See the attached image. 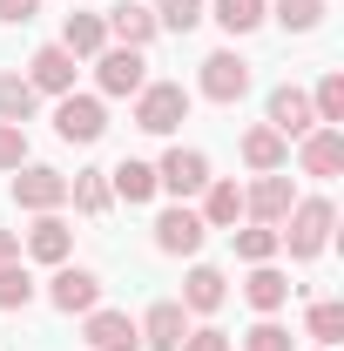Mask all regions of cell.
<instances>
[{
	"instance_id": "6da1fadb",
	"label": "cell",
	"mask_w": 344,
	"mask_h": 351,
	"mask_svg": "<svg viewBox=\"0 0 344 351\" xmlns=\"http://www.w3.org/2000/svg\"><path fill=\"white\" fill-rule=\"evenodd\" d=\"M331 223H338V210H331L324 196H304V203H291V217L277 223V243H291V257L310 263L324 243H331Z\"/></svg>"
},
{
	"instance_id": "7a4b0ae2",
	"label": "cell",
	"mask_w": 344,
	"mask_h": 351,
	"mask_svg": "<svg viewBox=\"0 0 344 351\" xmlns=\"http://www.w3.org/2000/svg\"><path fill=\"white\" fill-rule=\"evenodd\" d=\"M189 122V88L182 82H142L135 95V129L142 135H175Z\"/></svg>"
},
{
	"instance_id": "3957f363",
	"label": "cell",
	"mask_w": 344,
	"mask_h": 351,
	"mask_svg": "<svg viewBox=\"0 0 344 351\" xmlns=\"http://www.w3.org/2000/svg\"><path fill=\"white\" fill-rule=\"evenodd\" d=\"M95 82H101V95H142V82H149L142 47H101L95 54Z\"/></svg>"
},
{
	"instance_id": "277c9868",
	"label": "cell",
	"mask_w": 344,
	"mask_h": 351,
	"mask_svg": "<svg viewBox=\"0 0 344 351\" xmlns=\"http://www.w3.org/2000/svg\"><path fill=\"white\" fill-rule=\"evenodd\" d=\"M101 129H108L101 95H61V108H54V135L61 142H101Z\"/></svg>"
},
{
	"instance_id": "5b68a950",
	"label": "cell",
	"mask_w": 344,
	"mask_h": 351,
	"mask_svg": "<svg viewBox=\"0 0 344 351\" xmlns=\"http://www.w3.org/2000/svg\"><path fill=\"white\" fill-rule=\"evenodd\" d=\"M156 189H169V196H203V189H210V156H203V149H169V156L156 162Z\"/></svg>"
},
{
	"instance_id": "8992f818",
	"label": "cell",
	"mask_w": 344,
	"mask_h": 351,
	"mask_svg": "<svg viewBox=\"0 0 344 351\" xmlns=\"http://www.w3.org/2000/svg\"><path fill=\"white\" fill-rule=\"evenodd\" d=\"M95 298H101V277L95 270H82V263H54V277H47V304L54 311H95Z\"/></svg>"
},
{
	"instance_id": "52a82bcc",
	"label": "cell",
	"mask_w": 344,
	"mask_h": 351,
	"mask_svg": "<svg viewBox=\"0 0 344 351\" xmlns=\"http://www.w3.org/2000/svg\"><path fill=\"white\" fill-rule=\"evenodd\" d=\"M14 203L34 210V217L61 210V203H68V176H61V169H41V162H34V169H14Z\"/></svg>"
},
{
	"instance_id": "ba28073f",
	"label": "cell",
	"mask_w": 344,
	"mask_h": 351,
	"mask_svg": "<svg viewBox=\"0 0 344 351\" xmlns=\"http://www.w3.org/2000/svg\"><path fill=\"white\" fill-rule=\"evenodd\" d=\"M291 203H297V189H291V176L284 169H270V176H257V189H243V217H257V223H277L291 217Z\"/></svg>"
},
{
	"instance_id": "9c48e42d",
	"label": "cell",
	"mask_w": 344,
	"mask_h": 351,
	"mask_svg": "<svg viewBox=\"0 0 344 351\" xmlns=\"http://www.w3.org/2000/svg\"><path fill=\"white\" fill-rule=\"evenodd\" d=\"M203 95L223 101V108H230V101H243V95H250V61H243V54H230V47L210 54V61H203Z\"/></svg>"
},
{
	"instance_id": "30bf717a",
	"label": "cell",
	"mask_w": 344,
	"mask_h": 351,
	"mask_svg": "<svg viewBox=\"0 0 344 351\" xmlns=\"http://www.w3.org/2000/svg\"><path fill=\"white\" fill-rule=\"evenodd\" d=\"M203 237H210V223L196 217V210H162L156 217V250H169V257H196Z\"/></svg>"
},
{
	"instance_id": "8fae6325",
	"label": "cell",
	"mask_w": 344,
	"mask_h": 351,
	"mask_svg": "<svg viewBox=\"0 0 344 351\" xmlns=\"http://www.w3.org/2000/svg\"><path fill=\"white\" fill-rule=\"evenodd\" d=\"M135 331H142V345H149V351H175L182 338H189V311L175 304V298H162V304H149V317H142Z\"/></svg>"
},
{
	"instance_id": "7c38bea8",
	"label": "cell",
	"mask_w": 344,
	"mask_h": 351,
	"mask_svg": "<svg viewBox=\"0 0 344 351\" xmlns=\"http://www.w3.org/2000/svg\"><path fill=\"white\" fill-rule=\"evenodd\" d=\"M270 129L284 135V142H291V135H310L317 129V108H310V95H304V88H277V95H270Z\"/></svg>"
},
{
	"instance_id": "4fadbf2b",
	"label": "cell",
	"mask_w": 344,
	"mask_h": 351,
	"mask_svg": "<svg viewBox=\"0 0 344 351\" xmlns=\"http://www.w3.org/2000/svg\"><path fill=\"white\" fill-rule=\"evenodd\" d=\"M27 82H34V95H75V54L61 41L41 47V54L27 61Z\"/></svg>"
},
{
	"instance_id": "5bb4252c",
	"label": "cell",
	"mask_w": 344,
	"mask_h": 351,
	"mask_svg": "<svg viewBox=\"0 0 344 351\" xmlns=\"http://www.w3.org/2000/svg\"><path fill=\"white\" fill-rule=\"evenodd\" d=\"M88 345L95 351H142V331H135L129 311H88Z\"/></svg>"
},
{
	"instance_id": "9a60e30c",
	"label": "cell",
	"mask_w": 344,
	"mask_h": 351,
	"mask_svg": "<svg viewBox=\"0 0 344 351\" xmlns=\"http://www.w3.org/2000/svg\"><path fill=\"white\" fill-rule=\"evenodd\" d=\"M68 250H75V230L47 210V217L27 230V257H34V263H68Z\"/></svg>"
},
{
	"instance_id": "2e32d148",
	"label": "cell",
	"mask_w": 344,
	"mask_h": 351,
	"mask_svg": "<svg viewBox=\"0 0 344 351\" xmlns=\"http://www.w3.org/2000/svg\"><path fill=\"white\" fill-rule=\"evenodd\" d=\"M243 298H250V304L270 317V311H284V304H291V277H284L277 263H250V284H243Z\"/></svg>"
},
{
	"instance_id": "e0dca14e",
	"label": "cell",
	"mask_w": 344,
	"mask_h": 351,
	"mask_svg": "<svg viewBox=\"0 0 344 351\" xmlns=\"http://www.w3.org/2000/svg\"><path fill=\"white\" fill-rule=\"evenodd\" d=\"M61 47H68L75 61H95V54L108 47V21H101V14H68V27H61Z\"/></svg>"
},
{
	"instance_id": "ac0fdd59",
	"label": "cell",
	"mask_w": 344,
	"mask_h": 351,
	"mask_svg": "<svg viewBox=\"0 0 344 351\" xmlns=\"http://www.w3.org/2000/svg\"><path fill=\"white\" fill-rule=\"evenodd\" d=\"M344 169V129H310L304 135V176H338Z\"/></svg>"
},
{
	"instance_id": "d6986e66",
	"label": "cell",
	"mask_w": 344,
	"mask_h": 351,
	"mask_svg": "<svg viewBox=\"0 0 344 351\" xmlns=\"http://www.w3.org/2000/svg\"><path fill=\"white\" fill-rule=\"evenodd\" d=\"M108 41L115 47H149L156 41V14H149V7H115V14H108Z\"/></svg>"
},
{
	"instance_id": "ffe728a7",
	"label": "cell",
	"mask_w": 344,
	"mask_h": 351,
	"mask_svg": "<svg viewBox=\"0 0 344 351\" xmlns=\"http://www.w3.org/2000/svg\"><path fill=\"white\" fill-rule=\"evenodd\" d=\"M223 298H230V284H223L216 263H196V270L182 277V311H216Z\"/></svg>"
},
{
	"instance_id": "44dd1931",
	"label": "cell",
	"mask_w": 344,
	"mask_h": 351,
	"mask_svg": "<svg viewBox=\"0 0 344 351\" xmlns=\"http://www.w3.org/2000/svg\"><path fill=\"white\" fill-rule=\"evenodd\" d=\"M243 162H250L257 176H270V169H284V162H291V142H284V135L263 122V129L243 135Z\"/></svg>"
},
{
	"instance_id": "7402d4cb",
	"label": "cell",
	"mask_w": 344,
	"mask_h": 351,
	"mask_svg": "<svg viewBox=\"0 0 344 351\" xmlns=\"http://www.w3.org/2000/svg\"><path fill=\"white\" fill-rule=\"evenodd\" d=\"M108 196H122V203H149L156 196V162H115L108 169Z\"/></svg>"
},
{
	"instance_id": "603a6c76",
	"label": "cell",
	"mask_w": 344,
	"mask_h": 351,
	"mask_svg": "<svg viewBox=\"0 0 344 351\" xmlns=\"http://www.w3.org/2000/svg\"><path fill=\"white\" fill-rule=\"evenodd\" d=\"M210 21L223 27V34H250V27H263V21H270V0H216Z\"/></svg>"
},
{
	"instance_id": "cb8c5ba5",
	"label": "cell",
	"mask_w": 344,
	"mask_h": 351,
	"mask_svg": "<svg viewBox=\"0 0 344 351\" xmlns=\"http://www.w3.org/2000/svg\"><path fill=\"white\" fill-rule=\"evenodd\" d=\"M236 217H243V189H236V182H210V189H203V223H210V230H230Z\"/></svg>"
},
{
	"instance_id": "d4e9b609",
	"label": "cell",
	"mask_w": 344,
	"mask_h": 351,
	"mask_svg": "<svg viewBox=\"0 0 344 351\" xmlns=\"http://www.w3.org/2000/svg\"><path fill=\"white\" fill-rule=\"evenodd\" d=\"M68 203H75L82 217H101V210H108V176H101V169L68 176Z\"/></svg>"
},
{
	"instance_id": "484cf974",
	"label": "cell",
	"mask_w": 344,
	"mask_h": 351,
	"mask_svg": "<svg viewBox=\"0 0 344 351\" xmlns=\"http://www.w3.org/2000/svg\"><path fill=\"white\" fill-rule=\"evenodd\" d=\"M34 101H41V95H34L27 75H0V122H27Z\"/></svg>"
},
{
	"instance_id": "4316f807",
	"label": "cell",
	"mask_w": 344,
	"mask_h": 351,
	"mask_svg": "<svg viewBox=\"0 0 344 351\" xmlns=\"http://www.w3.org/2000/svg\"><path fill=\"white\" fill-rule=\"evenodd\" d=\"M230 237H236V257H243V263H270L277 250H284L270 223H250V230H230Z\"/></svg>"
},
{
	"instance_id": "83f0119b",
	"label": "cell",
	"mask_w": 344,
	"mask_h": 351,
	"mask_svg": "<svg viewBox=\"0 0 344 351\" xmlns=\"http://www.w3.org/2000/svg\"><path fill=\"white\" fill-rule=\"evenodd\" d=\"M34 304V277L27 263H0V311H27Z\"/></svg>"
},
{
	"instance_id": "f1b7e54d",
	"label": "cell",
	"mask_w": 344,
	"mask_h": 351,
	"mask_svg": "<svg viewBox=\"0 0 344 351\" xmlns=\"http://www.w3.org/2000/svg\"><path fill=\"white\" fill-rule=\"evenodd\" d=\"M310 108H317V129H338L344 122V75H324L317 95H310Z\"/></svg>"
},
{
	"instance_id": "f546056e",
	"label": "cell",
	"mask_w": 344,
	"mask_h": 351,
	"mask_svg": "<svg viewBox=\"0 0 344 351\" xmlns=\"http://www.w3.org/2000/svg\"><path fill=\"white\" fill-rule=\"evenodd\" d=\"M304 324H310V338H317V345L331 351L344 338V304H331V298H324V304H310V317H304Z\"/></svg>"
},
{
	"instance_id": "4dcf8cb0",
	"label": "cell",
	"mask_w": 344,
	"mask_h": 351,
	"mask_svg": "<svg viewBox=\"0 0 344 351\" xmlns=\"http://www.w3.org/2000/svg\"><path fill=\"white\" fill-rule=\"evenodd\" d=\"M149 14H156V27H175V34H189V27L203 21V0H156Z\"/></svg>"
},
{
	"instance_id": "1f68e13d",
	"label": "cell",
	"mask_w": 344,
	"mask_h": 351,
	"mask_svg": "<svg viewBox=\"0 0 344 351\" xmlns=\"http://www.w3.org/2000/svg\"><path fill=\"white\" fill-rule=\"evenodd\" d=\"M277 21H284L291 34H310V27L324 21V0H277Z\"/></svg>"
},
{
	"instance_id": "d6a6232c",
	"label": "cell",
	"mask_w": 344,
	"mask_h": 351,
	"mask_svg": "<svg viewBox=\"0 0 344 351\" xmlns=\"http://www.w3.org/2000/svg\"><path fill=\"white\" fill-rule=\"evenodd\" d=\"M0 169H27V135H21V122H0Z\"/></svg>"
},
{
	"instance_id": "836d02e7",
	"label": "cell",
	"mask_w": 344,
	"mask_h": 351,
	"mask_svg": "<svg viewBox=\"0 0 344 351\" xmlns=\"http://www.w3.org/2000/svg\"><path fill=\"white\" fill-rule=\"evenodd\" d=\"M243 345H250V351H291V331L263 317V324H257V331H250V338H243Z\"/></svg>"
},
{
	"instance_id": "e575fe53",
	"label": "cell",
	"mask_w": 344,
	"mask_h": 351,
	"mask_svg": "<svg viewBox=\"0 0 344 351\" xmlns=\"http://www.w3.org/2000/svg\"><path fill=\"white\" fill-rule=\"evenodd\" d=\"M175 351H230V331H216V324H203V331H189Z\"/></svg>"
},
{
	"instance_id": "d590c367",
	"label": "cell",
	"mask_w": 344,
	"mask_h": 351,
	"mask_svg": "<svg viewBox=\"0 0 344 351\" xmlns=\"http://www.w3.org/2000/svg\"><path fill=\"white\" fill-rule=\"evenodd\" d=\"M34 14H41V0H0V21H7V27H27Z\"/></svg>"
},
{
	"instance_id": "8d00e7d4",
	"label": "cell",
	"mask_w": 344,
	"mask_h": 351,
	"mask_svg": "<svg viewBox=\"0 0 344 351\" xmlns=\"http://www.w3.org/2000/svg\"><path fill=\"white\" fill-rule=\"evenodd\" d=\"M21 257V237H14V230H0V263H14Z\"/></svg>"
},
{
	"instance_id": "74e56055",
	"label": "cell",
	"mask_w": 344,
	"mask_h": 351,
	"mask_svg": "<svg viewBox=\"0 0 344 351\" xmlns=\"http://www.w3.org/2000/svg\"><path fill=\"white\" fill-rule=\"evenodd\" d=\"M317 351H324V345H317Z\"/></svg>"
}]
</instances>
